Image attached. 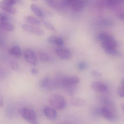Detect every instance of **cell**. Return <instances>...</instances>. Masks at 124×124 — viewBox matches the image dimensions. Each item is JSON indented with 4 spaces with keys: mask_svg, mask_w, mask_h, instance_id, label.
<instances>
[{
    "mask_svg": "<svg viewBox=\"0 0 124 124\" xmlns=\"http://www.w3.org/2000/svg\"><path fill=\"white\" fill-rule=\"evenodd\" d=\"M49 102L52 107L58 110L63 109L66 106L65 99L59 94H54L50 95L49 98Z\"/></svg>",
    "mask_w": 124,
    "mask_h": 124,
    "instance_id": "obj_1",
    "label": "cell"
},
{
    "mask_svg": "<svg viewBox=\"0 0 124 124\" xmlns=\"http://www.w3.org/2000/svg\"><path fill=\"white\" fill-rule=\"evenodd\" d=\"M19 113L23 118L29 122H33L36 119V115L35 111L29 108H20Z\"/></svg>",
    "mask_w": 124,
    "mask_h": 124,
    "instance_id": "obj_2",
    "label": "cell"
},
{
    "mask_svg": "<svg viewBox=\"0 0 124 124\" xmlns=\"http://www.w3.org/2000/svg\"><path fill=\"white\" fill-rule=\"evenodd\" d=\"M80 78L76 76H63L62 79V86L64 87L68 85H74L79 83Z\"/></svg>",
    "mask_w": 124,
    "mask_h": 124,
    "instance_id": "obj_3",
    "label": "cell"
},
{
    "mask_svg": "<svg viewBox=\"0 0 124 124\" xmlns=\"http://www.w3.org/2000/svg\"><path fill=\"white\" fill-rule=\"evenodd\" d=\"M24 56L25 60L29 63L33 65H35L38 62L37 56L32 49H27L24 52Z\"/></svg>",
    "mask_w": 124,
    "mask_h": 124,
    "instance_id": "obj_4",
    "label": "cell"
},
{
    "mask_svg": "<svg viewBox=\"0 0 124 124\" xmlns=\"http://www.w3.org/2000/svg\"><path fill=\"white\" fill-rule=\"evenodd\" d=\"M102 116L107 120L113 121L115 119L116 116L114 112L109 107L104 106L101 108L100 110Z\"/></svg>",
    "mask_w": 124,
    "mask_h": 124,
    "instance_id": "obj_5",
    "label": "cell"
},
{
    "mask_svg": "<svg viewBox=\"0 0 124 124\" xmlns=\"http://www.w3.org/2000/svg\"><path fill=\"white\" fill-rule=\"evenodd\" d=\"M22 28L25 31L36 35L42 36L45 33L42 29L31 25L24 24L22 25Z\"/></svg>",
    "mask_w": 124,
    "mask_h": 124,
    "instance_id": "obj_6",
    "label": "cell"
},
{
    "mask_svg": "<svg viewBox=\"0 0 124 124\" xmlns=\"http://www.w3.org/2000/svg\"><path fill=\"white\" fill-rule=\"evenodd\" d=\"M40 86L41 88L45 89H51L55 87L54 81L49 77H45L40 82Z\"/></svg>",
    "mask_w": 124,
    "mask_h": 124,
    "instance_id": "obj_7",
    "label": "cell"
},
{
    "mask_svg": "<svg viewBox=\"0 0 124 124\" xmlns=\"http://www.w3.org/2000/svg\"><path fill=\"white\" fill-rule=\"evenodd\" d=\"M55 52L58 57L62 59H69L72 56L71 52L67 49L63 48H58L56 49Z\"/></svg>",
    "mask_w": 124,
    "mask_h": 124,
    "instance_id": "obj_8",
    "label": "cell"
},
{
    "mask_svg": "<svg viewBox=\"0 0 124 124\" xmlns=\"http://www.w3.org/2000/svg\"><path fill=\"white\" fill-rule=\"evenodd\" d=\"M91 87L93 89L98 92H105L108 89L107 85L101 81L93 82L91 84Z\"/></svg>",
    "mask_w": 124,
    "mask_h": 124,
    "instance_id": "obj_9",
    "label": "cell"
},
{
    "mask_svg": "<svg viewBox=\"0 0 124 124\" xmlns=\"http://www.w3.org/2000/svg\"><path fill=\"white\" fill-rule=\"evenodd\" d=\"M44 113L46 116L51 120H55L57 114L55 109L52 107L46 106L44 109Z\"/></svg>",
    "mask_w": 124,
    "mask_h": 124,
    "instance_id": "obj_10",
    "label": "cell"
},
{
    "mask_svg": "<svg viewBox=\"0 0 124 124\" xmlns=\"http://www.w3.org/2000/svg\"><path fill=\"white\" fill-rule=\"evenodd\" d=\"M48 41L51 43L55 44L58 46H62L64 44L65 41L62 37L52 36L48 38Z\"/></svg>",
    "mask_w": 124,
    "mask_h": 124,
    "instance_id": "obj_11",
    "label": "cell"
},
{
    "mask_svg": "<svg viewBox=\"0 0 124 124\" xmlns=\"http://www.w3.org/2000/svg\"><path fill=\"white\" fill-rule=\"evenodd\" d=\"M102 46L104 50L116 49L118 46L117 42L114 39L102 42Z\"/></svg>",
    "mask_w": 124,
    "mask_h": 124,
    "instance_id": "obj_12",
    "label": "cell"
},
{
    "mask_svg": "<svg viewBox=\"0 0 124 124\" xmlns=\"http://www.w3.org/2000/svg\"><path fill=\"white\" fill-rule=\"evenodd\" d=\"M70 6L74 11H80L84 8V3L82 0H73Z\"/></svg>",
    "mask_w": 124,
    "mask_h": 124,
    "instance_id": "obj_13",
    "label": "cell"
},
{
    "mask_svg": "<svg viewBox=\"0 0 124 124\" xmlns=\"http://www.w3.org/2000/svg\"><path fill=\"white\" fill-rule=\"evenodd\" d=\"M0 8L6 12L10 14H15L16 12V10L13 7L4 1H0Z\"/></svg>",
    "mask_w": 124,
    "mask_h": 124,
    "instance_id": "obj_14",
    "label": "cell"
},
{
    "mask_svg": "<svg viewBox=\"0 0 124 124\" xmlns=\"http://www.w3.org/2000/svg\"><path fill=\"white\" fill-rule=\"evenodd\" d=\"M97 38L98 40L102 41V42L114 39L113 36L106 32H101L99 33Z\"/></svg>",
    "mask_w": 124,
    "mask_h": 124,
    "instance_id": "obj_15",
    "label": "cell"
},
{
    "mask_svg": "<svg viewBox=\"0 0 124 124\" xmlns=\"http://www.w3.org/2000/svg\"><path fill=\"white\" fill-rule=\"evenodd\" d=\"M9 54L16 57H20L22 55V52L20 47L18 46H15L9 50Z\"/></svg>",
    "mask_w": 124,
    "mask_h": 124,
    "instance_id": "obj_16",
    "label": "cell"
},
{
    "mask_svg": "<svg viewBox=\"0 0 124 124\" xmlns=\"http://www.w3.org/2000/svg\"><path fill=\"white\" fill-rule=\"evenodd\" d=\"M38 54L39 59L43 62H51L52 60L50 55L44 51H39Z\"/></svg>",
    "mask_w": 124,
    "mask_h": 124,
    "instance_id": "obj_17",
    "label": "cell"
},
{
    "mask_svg": "<svg viewBox=\"0 0 124 124\" xmlns=\"http://www.w3.org/2000/svg\"><path fill=\"white\" fill-rule=\"evenodd\" d=\"M0 27L5 31H12L14 30V27L11 23L8 22V21L0 22Z\"/></svg>",
    "mask_w": 124,
    "mask_h": 124,
    "instance_id": "obj_18",
    "label": "cell"
},
{
    "mask_svg": "<svg viewBox=\"0 0 124 124\" xmlns=\"http://www.w3.org/2000/svg\"><path fill=\"white\" fill-rule=\"evenodd\" d=\"M31 8L32 11L38 17H40V18L43 17V13L41 9L38 6L35 4H32L31 6Z\"/></svg>",
    "mask_w": 124,
    "mask_h": 124,
    "instance_id": "obj_19",
    "label": "cell"
},
{
    "mask_svg": "<svg viewBox=\"0 0 124 124\" xmlns=\"http://www.w3.org/2000/svg\"><path fill=\"white\" fill-rule=\"evenodd\" d=\"M106 5L109 6H116L124 4V0H106Z\"/></svg>",
    "mask_w": 124,
    "mask_h": 124,
    "instance_id": "obj_20",
    "label": "cell"
},
{
    "mask_svg": "<svg viewBox=\"0 0 124 124\" xmlns=\"http://www.w3.org/2000/svg\"><path fill=\"white\" fill-rule=\"evenodd\" d=\"M100 24L102 26L105 27H112L114 24V22L112 20L110 19H104L100 22Z\"/></svg>",
    "mask_w": 124,
    "mask_h": 124,
    "instance_id": "obj_21",
    "label": "cell"
},
{
    "mask_svg": "<svg viewBox=\"0 0 124 124\" xmlns=\"http://www.w3.org/2000/svg\"><path fill=\"white\" fill-rule=\"evenodd\" d=\"M105 51L106 54L110 56L120 57L122 55L121 53L118 50H116V49H108V50H105Z\"/></svg>",
    "mask_w": 124,
    "mask_h": 124,
    "instance_id": "obj_22",
    "label": "cell"
},
{
    "mask_svg": "<svg viewBox=\"0 0 124 124\" xmlns=\"http://www.w3.org/2000/svg\"><path fill=\"white\" fill-rule=\"evenodd\" d=\"M25 20L27 22L33 25H39L40 23V21L34 17L28 16L25 18Z\"/></svg>",
    "mask_w": 124,
    "mask_h": 124,
    "instance_id": "obj_23",
    "label": "cell"
},
{
    "mask_svg": "<svg viewBox=\"0 0 124 124\" xmlns=\"http://www.w3.org/2000/svg\"><path fill=\"white\" fill-rule=\"evenodd\" d=\"M63 87L65 89L68 93L71 95L74 94L77 88L76 85H68L65 86Z\"/></svg>",
    "mask_w": 124,
    "mask_h": 124,
    "instance_id": "obj_24",
    "label": "cell"
},
{
    "mask_svg": "<svg viewBox=\"0 0 124 124\" xmlns=\"http://www.w3.org/2000/svg\"><path fill=\"white\" fill-rule=\"evenodd\" d=\"M44 25L48 30L53 31L55 32L56 31V29L54 26L48 22H45L43 23Z\"/></svg>",
    "mask_w": 124,
    "mask_h": 124,
    "instance_id": "obj_25",
    "label": "cell"
},
{
    "mask_svg": "<svg viewBox=\"0 0 124 124\" xmlns=\"http://www.w3.org/2000/svg\"><path fill=\"white\" fill-rule=\"evenodd\" d=\"M87 67V64L84 62H81L78 63V67L80 70H84Z\"/></svg>",
    "mask_w": 124,
    "mask_h": 124,
    "instance_id": "obj_26",
    "label": "cell"
},
{
    "mask_svg": "<svg viewBox=\"0 0 124 124\" xmlns=\"http://www.w3.org/2000/svg\"><path fill=\"white\" fill-rule=\"evenodd\" d=\"M118 94L119 97L122 98L124 97V86L121 85L118 90Z\"/></svg>",
    "mask_w": 124,
    "mask_h": 124,
    "instance_id": "obj_27",
    "label": "cell"
},
{
    "mask_svg": "<svg viewBox=\"0 0 124 124\" xmlns=\"http://www.w3.org/2000/svg\"><path fill=\"white\" fill-rule=\"evenodd\" d=\"M11 67L14 70H17L19 69V66L18 64L15 62H11L10 63Z\"/></svg>",
    "mask_w": 124,
    "mask_h": 124,
    "instance_id": "obj_28",
    "label": "cell"
},
{
    "mask_svg": "<svg viewBox=\"0 0 124 124\" xmlns=\"http://www.w3.org/2000/svg\"><path fill=\"white\" fill-rule=\"evenodd\" d=\"M18 0H4L3 1L11 6H12L16 3Z\"/></svg>",
    "mask_w": 124,
    "mask_h": 124,
    "instance_id": "obj_29",
    "label": "cell"
},
{
    "mask_svg": "<svg viewBox=\"0 0 124 124\" xmlns=\"http://www.w3.org/2000/svg\"><path fill=\"white\" fill-rule=\"evenodd\" d=\"M8 17L3 14L0 12V22L8 21Z\"/></svg>",
    "mask_w": 124,
    "mask_h": 124,
    "instance_id": "obj_30",
    "label": "cell"
},
{
    "mask_svg": "<svg viewBox=\"0 0 124 124\" xmlns=\"http://www.w3.org/2000/svg\"><path fill=\"white\" fill-rule=\"evenodd\" d=\"M91 74L93 76L95 77H100L101 76V73L96 70H93L91 71Z\"/></svg>",
    "mask_w": 124,
    "mask_h": 124,
    "instance_id": "obj_31",
    "label": "cell"
},
{
    "mask_svg": "<svg viewBox=\"0 0 124 124\" xmlns=\"http://www.w3.org/2000/svg\"><path fill=\"white\" fill-rule=\"evenodd\" d=\"M71 101L73 103H74V104H79H79H81L83 102L81 100H80V99H77V98L73 99Z\"/></svg>",
    "mask_w": 124,
    "mask_h": 124,
    "instance_id": "obj_32",
    "label": "cell"
},
{
    "mask_svg": "<svg viewBox=\"0 0 124 124\" xmlns=\"http://www.w3.org/2000/svg\"><path fill=\"white\" fill-rule=\"evenodd\" d=\"M31 73L33 75H36L38 73V70L35 68L32 69L31 70Z\"/></svg>",
    "mask_w": 124,
    "mask_h": 124,
    "instance_id": "obj_33",
    "label": "cell"
},
{
    "mask_svg": "<svg viewBox=\"0 0 124 124\" xmlns=\"http://www.w3.org/2000/svg\"><path fill=\"white\" fill-rule=\"evenodd\" d=\"M118 17L120 19L124 20V13L119 15L118 16Z\"/></svg>",
    "mask_w": 124,
    "mask_h": 124,
    "instance_id": "obj_34",
    "label": "cell"
},
{
    "mask_svg": "<svg viewBox=\"0 0 124 124\" xmlns=\"http://www.w3.org/2000/svg\"><path fill=\"white\" fill-rule=\"evenodd\" d=\"M46 0L50 6H53L54 5V2H53V0Z\"/></svg>",
    "mask_w": 124,
    "mask_h": 124,
    "instance_id": "obj_35",
    "label": "cell"
},
{
    "mask_svg": "<svg viewBox=\"0 0 124 124\" xmlns=\"http://www.w3.org/2000/svg\"><path fill=\"white\" fill-rule=\"evenodd\" d=\"M3 100L2 98L0 97V107H1L3 105Z\"/></svg>",
    "mask_w": 124,
    "mask_h": 124,
    "instance_id": "obj_36",
    "label": "cell"
},
{
    "mask_svg": "<svg viewBox=\"0 0 124 124\" xmlns=\"http://www.w3.org/2000/svg\"><path fill=\"white\" fill-rule=\"evenodd\" d=\"M121 85L124 86V78L122 79L121 81Z\"/></svg>",
    "mask_w": 124,
    "mask_h": 124,
    "instance_id": "obj_37",
    "label": "cell"
},
{
    "mask_svg": "<svg viewBox=\"0 0 124 124\" xmlns=\"http://www.w3.org/2000/svg\"><path fill=\"white\" fill-rule=\"evenodd\" d=\"M122 110H123V111L124 112V104H123V105H122Z\"/></svg>",
    "mask_w": 124,
    "mask_h": 124,
    "instance_id": "obj_38",
    "label": "cell"
},
{
    "mask_svg": "<svg viewBox=\"0 0 124 124\" xmlns=\"http://www.w3.org/2000/svg\"><path fill=\"white\" fill-rule=\"evenodd\" d=\"M32 0L34 1H36L37 0Z\"/></svg>",
    "mask_w": 124,
    "mask_h": 124,
    "instance_id": "obj_39",
    "label": "cell"
},
{
    "mask_svg": "<svg viewBox=\"0 0 124 124\" xmlns=\"http://www.w3.org/2000/svg\"><path fill=\"white\" fill-rule=\"evenodd\" d=\"M35 124V123H34V124Z\"/></svg>",
    "mask_w": 124,
    "mask_h": 124,
    "instance_id": "obj_40",
    "label": "cell"
}]
</instances>
